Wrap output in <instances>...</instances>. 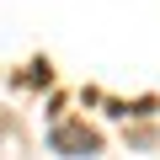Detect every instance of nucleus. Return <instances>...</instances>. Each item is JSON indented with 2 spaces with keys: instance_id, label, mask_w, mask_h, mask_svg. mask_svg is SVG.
<instances>
[{
  "instance_id": "nucleus-1",
  "label": "nucleus",
  "mask_w": 160,
  "mask_h": 160,
  "mask_svg": "<svg viewBox=\"0 0 160 160\" xmlns=\"http://www.w3.org/2000/svg\"><path fill=\"white\" fill-rule=\"evenodd\" d=\"M48 149H53V155H96V149H102V133L86 128V123H59V128L48 133Z\"/></svg>"
},
{
  "instance_id": "nucleus-2",
  "label": "nucleus",
  "mask_w": 160,
  "mask_h": 160,
  "mask_svg": "<svg viewBox=\"0 0 160 160\" xmlns=\"http://www.w3.org/2000/svg\"><path fill=\"white\" fill-rule=\"evenodd\" d=\"M0 133H6V123H0Z\"/></svg>"
}]
</instances>
